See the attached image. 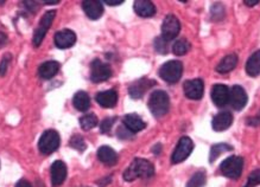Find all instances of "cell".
<instances>
[{
	"label": "cell",
	"instance_id": "1",
	"mask_svg": "<svg viewBox=\"0 0 260 187\" xmlns=\"http://www.w3.org/2000/svg\"><path fill=\"white\" fill-rule=\"evenodd\" d=\"M155 174V167L150 161L137 157L132 161L127 169L123 172V179L126 181H135L136 179L151 178Z\"/></svg>",
	"mask_w": 260,
	"mask_h": 187
},
{
	"label": "cell",
	"instance_id": "2",
	"mask_svg": "<svg viewBox=\"0 0 260 187\" xmlns=\"http://www.w3.org/2000/svg\"><path fill=\"white\" fill-rule=\"evenodd\" d=\"M170 108V98L163 90H156L149 98V109L155 117H162L168 114Z\"/></svg>",
	"mask_w": 260,
	"mask_h": 187
},
{
	"label": "cell",
	"instance_id": "3",
	"mask_svg": "<svg viewBox=\"0 0 260 187\" xmlns=\"http://www.w3.org/2000/svg\"><path fill=\"white\" fill-rule=\"evenodd\" d=\"M183 74V64L180 61H169L159 69V76L167 83L174 84L181 80Z\"/></svg>",
	"mask_w": 260,
	"mask_h": 187
},
{
	"label": "cell",
	"instance_id": "4",
	"mask_svg": "<svg viewBox=\"0 0 260 187\" xmlns=\"http://www.w3.org/2000/svg\"><path fill=\"white\" fill-rule=\"evenodd\" d=\"M61 143V137L56 130L54 129H48L42 134L38 141V148L40 152L44 155H49V154H53L56 152Z\"/></svg>",
	"mask_w": 260,
	"mask_h": 187
},
{
	"label": "cell",
	"instance_id": "5",
	"mask_svg": "<svg viewBox=\"0 0 260 187\" xmlns=\"http://www.w3.org/2000/svg\"><path fill=\"white\" fill-rule=\"evenodd\" d=\"M242 167H243V159L241 156H230L221 163L220 170L223 175L227 176L229 179H239V176L242 173Z\"/></svg>",
	"mask_w": 260,
	"mask_h": 187
},
{
	"label": "cell",
	"instance_id": "6",
	"mask_svg": "<svg viewBox=\"0 0 260 187\" xmlns=\"http://www.w3.org/2000/svg\"><path fill=\"white\" fill-rule=\"evenodd\" d=\"M55 17H56V11H55V10H50V11L45 12L43 17L41 18L40 24H38L37 29L35 30L34 38H32V43H34L36 48H38L42 44L45 35H47L51 24H53Z\"/></svg>",
	"mask_w": 260,
	"mask_h": 187
},
{
	"label": "cell",
	"instance_id": "7",
	"mask_svg": "<svg viewBox=\"0 0 260 187\" xmlns=\"http://www.w3.org/2000/svg\"><path fill=\"white\" fill-rule=\"evenodd\" d=\"M112 76V68L109 64L103 63L100 60H94L90 64V80L94 83H101L109 80Z\"/></svg>",
	"mask_w": 260,
	"mask_h": 187
},
{
	"label": "cell",
	"instance_id": "8",
	"mask_svg": "<svg viewBox=\"0 0 260 187\" xmlns=\"http://www.w3.org/2000/svg\"><path fill=\"white\" fill-rule=\"evenodd\" d=\"M193 149H194V143L190 137L182 136L180 141H178L174 153H172L171 162L180 163L182 161H184V160L190 155L191 152H193Z\"/></svg>",
	"mask_w": 260,
	"mask_h": 187
},
{
	"label": "cell",
	"instance_id": "9",
	"mask_svg": "<svg viewBox=\"0 0 260 187\" xmlns=\"http://www.w3.org/2000/svg\"><path fill=\"white\" fill-rule=\"evenodd\" d=\"M181 31V23L176 16L168 15L163 21L162 25V38H164L167 42H170L175 39Z\"/></svg>",
	"mask_w": 260,
	"mask_h": 187
},
{
	"label": "cell",
	"instance_id": "10",
	"mask_svg": "<svg viewBox=\"0 0 260 187\" xmlns=\"http://www.w3.org/2000/svg\"><path fill=\"white\" fill-rule=\"evenodd\" d=\"M183 91L185 96L190 100H201L204 94L203 81L200 78L185 81L183 84Z\"/></svg>",
	"mask_w": 260,
	"mask_h": 187
},
{
	"label": "cell",
	"instance_id": "11",
	"mask_svg": "<svg viewBox=\"0 0 260 187\" xmlns=\"http://www.w3.org/2000/svg\"><path fill=\"white\" fill-rule=\"evenodd\" d=\"M247 100L248 97L246 91L240 85H234L229 90V104L234 110H241L246 106Z\"/></svg>",
	"mask_w": 260,
	"mask_h": 187
},
{
	"label": "cell",
	"instance_id": "12",
	"mask_svg": "<svg viewBox=\"0 0 260 187\" xmlns=\"http://www.w3.org/2000/svg\"><path fill=\"white\" fill-rule=\"evenodd\" d=\"M154 85H156V82L154 80H149V78H141V80L133 82L128 88V94L132 98H142L144 96L146 91L151 89Z\"/></svg>",
	"mask_w": 260,
	"mask_h": 187
},
{
	"label": "cell",
	"instance_id": "13",
	"mask_svg": "<svg viewBox=\"0 0 260 187\" xmlns=\"http://www.w3.org/2000/svg\"><path fill=\"white\" fill-rule=\"evenodd\" d=\"M210 96L214 104L219 108L225 107L227 103H229V89L223 84L213 85Z\"/></svg>",
	"mask_w": 260,
	"mask_h": 187
},
{
	"label": "cell",
	"instance_id": "14",
	"mask_svg": "<svg viewBox=\"0 0 260 187\" xmlns=\"http://www.w3.org/2000/svg\"><path fill=\"white\" fill-rule=\"evenodd\" d=\"M51 174V185L54 187L61 186L67 178V166L63 161H55L50 168Z\"/></svg>",
	"mask_w": 260,
	"mask_h": 187
},
{
	"label": "cell",
	"instance_id": "15",
	"mask_svg": "<svg viewBox=\"0 0 260 187\" xmlns=\"http://www.w3.org/2000/svg\"><path fill=\"white\" fill-rule=\"evenodd\" d=\"M76 42L75 32L64 29V30L57 31L55 35V44L58 49L71 48Z\"/></svg>",
	"mask_w": 260,
	"mask_h": 187
},
{
	"label": "cell",
	"instance_id": "16",
	"mask_svg": "<svg viewBox=\"0 0 260 187\" xmlns=\"http://www.w3.org/2000/svg\"><path fill=\"white\" fill-rule=\"evenodd\" d=\"M233 123V115L230 111H220L219 114L215 115L213 119L212 126L215 132H223V130L228 129Z\"/></svg>",
	"mask_w": 260,
	"mask_h": 187
},
{
	"label": "cell",
	"instance_id": "17",
	"mask_svg": "<svg viewBox=\"0 0 260 187\" xmlns=\"http://www.w3.org/2000/svg\"><path fill=\"white\" fill-rule=\"evenodd\" d=\"M82 9L87 15V17L93 19V21L101 18L103 13L102 3L97 2V0H84V2H82Z\"/></svg>",
	"mask_w": 260,
	"mask_h": 187
},
{
	"label": "cell",
	"instance_id": "18",
	"mask_svg": "<svg viewBox=\"0 0 260 187\" xmlns=\"http://www.w3.org/2000/svg\"><path fill=\"white\" fill-rule=\"evenodd\" d=\"M122 123L132 134L141 132L146 127V123L137 114H127L122 117Z\"/></svg>",
	"mask_w": 260,
	"mask_h": 187
},
{
	"label": "cell",
	"instance_id": "19",
	"mask_svg": "<svg viewBox=\"0 0 260 187\" xmlns=\"http://www.w3.org/2000/svg\"><path fill=\"white\" fill-rule=\"evenodd\" d=\"M95 101L103 108H113L118 103V93L114 89L100 91L96 94Z\"/></svg>",
	"mask_w": 260,
	"mask_h": 187
},
{
	"label": "cell",
	"instance_id": "20",
	"mask_svg": "<svg viewBox=\"0 0 260 187\" xmlns=\"http://www.w3.org/2000/svg\"><path fill=\"white\" fill-rule=\"evenodd\" d=\"M97 159L106 166H114L118 162V154L109 146H101L97 149Z\"/></svg>",
	"mask_w": 260,
	"mask_h": 187
},
{
	"label": "cell",
	"instance_id": "21",
	"mask_svg": "<svg viewBox=\"0 0 260 187\" xmlns=\"http://www.w3.org/2000/svg\"><path fill=\"white\" fill-rule=\"evenodd\" d=\"M60 70V63L56 61H48L41 64V67L38 68V74L43 80H50L54 76H56V74Z\"/></svg>",
	"mask_w": 260,
	"mask_h": 187
},
{
	"label": "cell",
	"instance_id": "22",
	"mask_svg": "<svg viewBox=\"0 0 260 187\" xmlns=\"http://www.w3.org/2000/svg\"><path fill=\"white\" fill-rule=\"evenodd\" d=\"M135 11L143 18H150L155 16L156 6L149 0H138L135 2Z\"/></svg>",
	"mask_w": 260,
	"mask_h": 187
},
{
	"label": "cell",
	"instance_id": "23",
	"mask_svg": "<svg viewBox=\"0 0 260 187\" xmlns=\"http://www.w3.org/2000/svg\"><path fill=\"white\" fill-rule=\"evenodd\" d=\"M236 64H238V56L235 54L227 55L225 58L220 61V63L217 64L216 71L219 74H228L229 71H232L233 69H235Z\"/></svg>",
	"mask_w": 260,
	"mask_h": 187
},
{
	"label": "cell",
	"instance_id": "24",
	"mask_svg": "<svg viewBox=\"0 0 260 187\" xmlns=\"http://www.w3.org/2000/svg\"><path fill=\"white\" fill-rule=\"evenodd\" d=\"M246 73L248 76L256 77L260 75V50L255 51L246 63Z\"/></svg>",
	"mask_w": 260,
	"mask_h": 187
},
{
	"label": "cell",
	"instance_id": "25",
	"mask_svg": "<svg viewBox=\"0 0 260 187\" xmlns=\"http://www.w3.org/2000/svg\"><path fill=\"white\" fill-rule=\"evenodd\" d=\"M73 104L79 111H87L90 108V97L86 91H77L74 95Z\"/></svg>",
	"mask_w": 260,
	"mask_h": 187
},
{
	"label": "cell",
	"instance_id": "26",
	"mask_svg": "<svg viewBox=\"0 0 260 187\" xmlns=\"http://www.w3.org/2000/svg\"><path fill=\"white\" fill-rule=\"evenodd\" d=\"M232 149H233V147L227 145V143H217V145H214L212 147V149H210L209 162H214L217 157L221 155V154H223L226 152H230Z\"/></svg>",
	"mask_w": 260,
	"mask_h": 187
},
{
	"label": "cell",
	"instance_id": "27",
	"mask_svg": "<svg viewBox=\"0 0 260 187\" xmlns=\"http://www.w3.org/2000/svg\"><path fill=\"white\" fill-rule=\"evenodd\" d=\"M97 123H99V120H97L96 115L93 113L83 115V116L80 119V126L83 130L93 129L94 127L97 126Z\"/></svg>",
	"mask_w": 260,
	"mask_h": 187
},
{
	"label": "cell",
	"instance_id": "28",
	"mask_svg": "<svg viewBox=\"0 0 260 187\" xmlns=\"http://www.w3.org/2000/svg\"><path fill=\"white\" fill-rule=\"evenodd\" d=\"M190 50V43L187 39L182 38L175 42V44L172 45V52L176 56H183Z\"/></svg>",
	"mask_w": 260,
	"mask_h": 187
},
{
	"label": "cell",
	"instance_id": "29",
	"mask_svg": "<svg viewBox=\"0 0 260 187\" xmlns=\"http://www.w3.org/2000/svg\"><path fill=\"white\" fill-rule=\"evenodd\" d=\"M206 183V172L204 170H199L191 176L189 181L187 183V187H202Z\"/></svg>",
	"mask_w": 260,
	"mask_h": 187
},
{
	"label": "cell",
	"instance_id": "30",
	"mask_svg": "<svg viewBox=\"0 0 260 187\" xmlns=\"http://www.w3.org/2000/svg\"><path fill=\"white\" fill-rule=\"evenodd\" d=\"M69 146L71 148L79 150V152H84V149H86L87 147L83 137L81 135H77V134H75V135H73V137H71L69 141Z\"/></svg>",
	"mask_w": 260,
	"mask_h": 187
},
{
	"label": "cell",
	"instance_id": "31",
	"mask_svg": "<svg viewBox=\"0 0 260 187\" xmlns=\"http://www.w3.org/2000/svg\"><path fill=\"white\" fill-rule=\"evenodd\" d=\"M210 13H212L213 21H221V19H223V17H225V8L220 3H215V4L212 5Z\"/></svg>",
	"mask_w": 260,
	"mask_h": 187
},
{
	"label": "cell",
	"instance_id": "32",
	"mask_svg": "<svg viewBox=\"0 0 260 187\" xmlns=\"http://www.w3.org/2000/svg\"><path fill=\"white\" fill-rule=\"evenodd\" d=\"M258 185H260V169H255L248 175L246 185L243 187H255Z\"/></svg>",
	"mask_w": 260,
	"mask_h": 187
},
{
	"label": "cell",
	"instance_id": "33",
	"mask_svg": "<svg viewBox=\"0 0 260 187\" xmlns=\"http://www.w3.org/2000/svg\"><path fill=\"white\" fill-rule=\"evenodd\" d=\"M155 49H156V51L159 52L161 55H167L168 54V42L162 37L156 38Z\"/></svg>",
	"mask_w": 260,
	"mask_h": 187
},
{
	"label": "cell",
	"instance_id": "34",
	"mask_svg": "<svg viewBox=\"0 0 260 187\" xmlns=\"http://www.w3.org/2000/svg\"><path fill=\"white\" fill-rule=\"evenodd\" d=\"M115 122V117H106L101 121L100 123V129H101V133H108L110 129H112L113 124Z\"/></svg>",
	"mask_w": 260,
	"mask_h": 187
},
{
	"label": "cell",
	"instance_id": "35",
	"mask_svg": "<svg viewBox=\"0 0 260 187\" xmlns=\"http://www.w3.org/2000/svg\"><path fill=\"white\" fill-rule=\"evenodd\" d=\"M11 60H12V56L10 54L5 55L4 57H3L2 62H0V76H4V75L6 74V71H8V67H9Z\"/></svg>",
	"mask_w": 260,
	"mask_h": 187
},
{
	"label": "cell",
	"instance_id": "36",
	"mask_svg": "<svg viewBox=\"0 0 260 187\" xmlns=\"http://www.w3.org/2000/svg\"><path fill=\"white\" fill-rule=\"evenodd\" d=\"M116 134H118V136L121 137V139H127V137L133 135V134L129 132V130L125 126L119 127V129H118V132H116Z\"/></svg>",
	"mask_w": 260,
	"mask_h": 187
},
{
	"label": "cell",
	"instance_id": "37",
	"mask_svg": "<svg viewBox=\"0 0 260 187\" xmlns=\"http://www.w3.org/2000/svg\"><path fill=\"white\" fill-rule=\"evenodd\" d=\"M24 5H27V8L32 12H36L38 9H40L38 3H36V2H24Z\"/></svg>",
	"mask_w": 260,
	"mask_h": 187
},
{
	"label": "cell",
	"instance_id": "38",
	"mask_svg": "<svg viewBox=\"0 0 260 187\" xmlns=\"http://www.w3.org/2000/svg\"><path fill=\"white\" fill-rule=\"evenodd\" d=\"M247 124H249V126H259L260 124V115L255 117H252V119H248L247 120Z\"/></svg>",
	"mask_w": 260,
	"mask_h": 187
},
{
	"label": "cell",
	"instance_id": "39",
	"mask_svg": "<svg viewBox=\"0 0 260 187\" xmlns=\"http://www.w3.org/2000/svg\"><path fill=\"white\" fill-rule=\"evenodd\" d=\"M122 0H106L105 4H107L108 6H118L122 4Z\"/></svg>",
	"mask_w": 260,
	"mask_h": 187
},
{
	"label": "cell",
	"instance_id": "40",
	"mask_svg": "<svg viewBox=\"0 0 260 187\" xmlns=\"http://www.w3.org/2000/svg\"><path fill=\"white\" fill-rule=\"evenodd\" d=\"M16 187H32V186H31V183L28 181V180L22 179V180H19V181L17 182V185H16Z\"/></svg>",
	"mask_w": 260,
	"mask_h": 187
},
{
	"label": "cell",
	"instance_id": "41",
	"mask_svg": "<svg viewBox=\"0 0 260 187\" xmlns=\"http://www.w3.org/2000/svg\"><path fill=\"white\" fill-rule=\"evenodd\" d=\"M6 42H8V37H6V35L5 34H2V32H0V48L4 47Z\"/></svg>",
	"mask_w": 260,
	"mask_h": 187
},
{
	"label": "cell",
	"instance_id": "42",
	"mask_svg": "<svg viewBox=\"0 0 260 187\" xmlns=\"http://www.w3.org/2000/svg\"><path fill=\"white\" fill-rule=\"evenodd\" d=\"M245 4L247 6H254L259 4V0H245Z\"/></svg>",
	"mask_w": 260,
	"mask_h": 187
},
{
	"label": "cell",
	"instance_id": "43",
	"mask_svg": "<svg viewBox=\"0 0 260 187\" xmlns=\"http://www.w3.org/2000/svg\"><path fill=\"white\" fill-rule=\"evenodd\" d=\"M45 4H48V5H50V4H58V0H51V2H44Z\"/></svg>",
	"mask_w": 260,
	"mask_h": 187
},
{
	"label": "cell",
	"instance_id": "44",
	"mask_svg": "<svg viewBox=\"0 0 260 187\" xmlns=\"http://www.w3.org/2000/svg\"><path fill=\"white\" fill-rule=\"evenodd\" d=\"M5 4V2H0V6H3Z\"/></svg>",
	"mask_w": 260,
	"mask_h": 187
}]
</instances>
